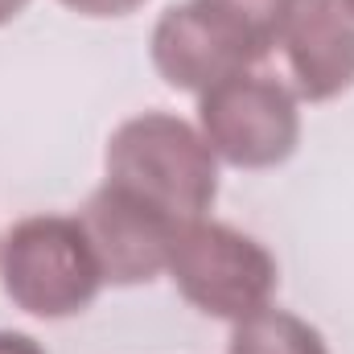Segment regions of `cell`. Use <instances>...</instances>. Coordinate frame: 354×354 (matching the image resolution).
I'll list each match as a JSON object with an SVG mask.
<instances>
[{"label": "cell", "mask_w": 354, "mask_h": 354, "mask_svg": "<svg viewBox=\"0 0 354 354\" xmlns=\"http://www.w3.org/2000/svg\"><path fill=\"white\" fill-rule=\"evenodd\" d=\"M25 4L29 0H0V25H8L17 12H25Z\"/></svg>", "instance_id": "obj_12"}, {"label": "cell", "mask_w": 354, "mask_h": 354, "mask_svg": "<svg viewBox=\"0 0 354 354\" xmlns=\"http://www.w3.org/2000/svg\"><path fill=\"white\" fill-rule=\"evenodd\" d=\"M0 280L17 309L46 322H62L91 309L103 288V268L79 218L33 214L4 235Z\"/></svg>", "instance_id": "obj_2"}, {"label": "cell", "mask_w": 354, "mask_h": 354, "mask_svg": "<svg viewBox=\"0 0 354 354\" xmlns=\"http://www.w3.org/2000/svg\"><path fill=\"white\" fill-rule=\"evenodd\" d=\"M165 272L198 313L231 326L272 305L280 284L276 260L264 243L214 218H194L177 231Z\"/></svg>", "instance_id": "obj_3"}, {"label": "cell", "mask_w": 354, "mask_h": 354, "mask_svg": "<svg viewBox=\"0 0 354 354\" xmlns=\"http://www.w3.org/2000/svg\"><path fill=\"white\" fill-rule=\"evenodd\" d=\"M280 46L297 99L330 103L354 87V17L342 0H297Z\"/></svg>", "instance_id": "obj_7"}, {"label": "cell", "mask_w": 354, "mask_h": 354, "mask_svg": "<svg viewBox=\"0 0 354 354\" xmlns=\"http://www.w3.org/2000/svg\"><path fill=\"white\" fill-rule=\"evenodd\" d=\"M79 223L103 268V284H120V288L149 284L153 276H161L169 264V248L181 231V223H174L169 214L153 210L149 202L107 181L87 198V206L79 210Z\"/></svg>", "instance_id": "obj_5"}, {"label": "cell", "mask_w": 354, "mask_h": 354, "mask_svg": "<svg viewBox=\"0 0 354 354\" xmlns=\"http://www.w3.org/2000/svg\"><path fill=\"white\" fill-rule=\"evenodd\" d=\"M153 66L157 75L174 91H210L214 83L252 71L256 62H264L218 12H210L202 0H185L161 12V21L153 25V41H149Z\"/></svg>", "instance_id": "obj_6"}, {"label": "cell", "mask_w": 354, "mask_h": 354, "mask_svg": "<svg viewBox=\"0 0 354 354\" xmlns=\"http://www.w3.org/2000/svg\"><path fill=\"white\" fill-rule=\"evenodd\" d=\"M107 185L128 189L174 223L206 218L218 198V157L206 136L169 111H145L124 120L103 153Z\"/></svg>", "instance_id": "obj_1"}, {"label": "cell", "mask_w": 354, "mask_h": 354, "mask_svg": "<svg viewBox=\"0 0 354 354\" xmlns=\"http://www.w3.org/2000/svg\"><path fill=\"white\" fill-rule=\"evenodd\" d=\"M198 132L235 169L284 165L301 145L297 91L260 71H239L198 95Z\"/></svg>", "instance_id": "obj_4"}, {"label": "cell", "mask_w": 354, "mask_h": 354, "mask_svg": "<svg viewBox=\"0 0 354 354\" xmlns=\"http://www.w3.org/2000/svg\"><path fill=\"white\" fill-rule=\"evenodd\" d=\"M0 354H46V351H41V342H33L29 334L0 330Z\"/></svg>", "instance_id": "obj_11"}, {"label": "cell", "mask_w": 354, "mask_h": 354, "mask_svg": "<svg viewBox=\"0 0 354 354\" xmlns=\"http://www.w3.org/2000/svg\"><path fill=\"white\" fill-rule=\"evenodd\" d=\"M202 4L210 12H218L260 58H268L272 46H280L284 21L297 0H202Z\"/></svg>", "instance_id": "obj_9"}, {"label": "cell", "mask_w": 354, "mask_h": 354, "mask_svg": "<svg viewBox=\"0 0 354 354\" xmlns=\"http://www.w3.org/2000/svg\"><path fill=\"white\" fill-rule=\"evenodd\" d=\"M342 4H346V12H351V17H354V0H342Z\"/></svg>", "instance_id": "obj_13"}, {"label": "cell", "mask_w": 354, "mask_h": 354, "mask_svg": "<svg viewBox=\"0 0 354 354\" xmlns=\"http://www.w3.org/2000/svg\"><path fill=\"white\" fill-rule=\"evenodd\" d=\"M227 354H330L326 338L297 313L264 305L252 317L235 322Z\"/></svg>", "instance_id": "obj_8"}, {"label": "cell", "mask_w": 354, "mask_h": 354, "mask_svg": "<svg viewBox=\"0 0 354 354\" xmlns=\"http://www.w3.org/2000/svg\"><path fill=\"white\" fill-rule=\"evenodd\" d=\"M58 4H66V8L79 12V17H128V12H136L145 0H58Z\"/></svg>", "instance_id": "obj_10"}]
</instances>
